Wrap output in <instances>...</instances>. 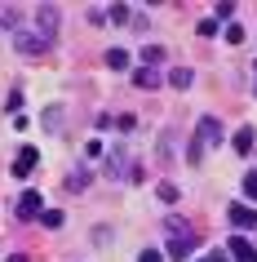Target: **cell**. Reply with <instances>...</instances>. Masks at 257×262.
<instances>
[{
    "label": "cell",
    "mask_w": 257,
    "mask_h": 262,
    "mask_svg": "<svg viewBox=\"0 0 257 262\" xmlns=\"http://www.w3.org/2000/svg\"><path fill=\"white\" fill-rule=\"evenodd\" d=\"M36 165H40V151H36V147H22V151L14 156V178H31Z\"/></svg>",
    "instance_id": "4"
},
{
    "label": "cell",
    "mask_w": 257,
    "mask_h": 262,
    "mask_svg": "<svg viewBox=\"0 0 257 262\" xmlns=\"http://www.w3.org/2000/svg\"><path fill=\"white\" fill-rule=\"evenodd\" d=\"M133 84H137V89H160V71H155V67H137L133 71Z\"/></svg>",
    "instance_id": "7"
},
{
    "label": "cell",
    "mask_w": 257,
    "mask_h": 262,
    "mask_svg": "<svg viewBox=\"0 0 257 262\" xmlns=\"http://www.w3.org/2000/svg\"><path fill=\"white\" fill-rule=\"evenodd\" d=\"M137 262H164V253H160V249H142V253H137Z\"/></svg>",
    "instance_id": "20"
},
{
    "label": "cell",
    "mask_w": 257,
    "mask_h": 262,
    "mask_svg": "<svg viewBox=\"0 0 257 262\" xmlns=\"http://www.w3.org/2000/svg\"><path fill=\"white\" fill-rule=\"evenodd\" d=\"M36 18H40V31H44V36H54V27H58V9H54V5H40Z\"/></svg>",
    "instance_id": "8"
},
{
    "label": "cell",
    "mask_w": 257,
    "mask_h": 262,
    "mask_svg": "<svg viewBox=\"0 0 257 262\" xmlns=\"http://www.w3.org/2000/svg\"><path fill=\"white\" fill-rule=\"evenodd\" d=\"M253 138H257V134L248 129V124H244V129H235V151H240V156H248V151H253Z\"/></svg>",
    "instance_id": "10"
},
{
    "label": "cell",
    "mask_w": 257,
    "mask_h": 262,
    "mask_svg": "<svg viewBox=\"0 0 257 262\" xmlns=\"http://www.w3.org/2000/svg\"><path fill=\"white\" fill-rule=\"evenodd\" d=\"M244 36H248V31H244V27H235V23H230V27H226V40H230V45H240Z\"/></svg>",
    "instance_id": "21"
},
{
    "label": "cell",
    "mask_w": 257,
    "mask_h": 262,
    "mask_svg": "<svg viewBox=\"0 0 257 262\" xmlns=\"http://www.w3.org/2000/svg\"><path fill=\"white\" fill-rule=\"evenodd\" d=\"M107 67L124 71V67H129V54H124V49H107Z\"/></svg>",
    "instance_id": "14"
},
{
    "label": "cell",
    "mask_w": 257,
    "mask_h": 262,
    "mask_svg": "<svg viewBox=\"0 0 257 262\" xmlns=\"http://www.w3.org/2000/svg\"><path fill=\"white\" fill-rule=\"evenodd\" d=\"M222 142V124L213 120V116H204L200 124H195V138H191V147H186V156H191V165L204 156V147H217Z\"/></svg>",
    "instance_id": "1"
},
{
    "label": "cell",
    "mask_w": 257,
    "mask_h": 262,
    "mask_svg": "<svg viewBox=\"0 0 257 262\" xmlns=\"http://www.w3.org/2000/svg\"><path fill=\"white\" fill-rule=\"evenodd\" d=\"M58 124H62V111H58V107L44 111V129H58Z\"/></svg>",
    "instance_id": "19"
},
{
    "label": "cell",
    "mask_w": 257,
    "mask_h": 262,
    "mask_svg": "<svg viewBox=\"0 0 257 262\" xmlns=\"http://www.w3.org/2000/svg\"><path fill=\"white\" fill-rule=\"evenodd\" d=\"M244 195H248V200H257V173H248V178H244Z\"/></svg>",
    "instance_id": "22"
},
{
    "label": "cell",
    "mask_w": 257,
    "mask_h": 262,
    "mask_svg": "<svg viewBox=\"0 0 257 262\" xmlns=\"http://www.w3.org/2000/svg\"><path fill=\"white\" fill-rule=\"evenodd\" d=\"M40 222H44V227H62V213H58V209H44Z\"/></svg>",
    "instance_id": "17"
},
{
    "label": "cell",
    "mask_w": 257,
    "mask_h": 262,
    "mask_svg": "<svg viewBox=\"0 0 257 262\" xmlns=\"http://www.w3.org/2000/svg\"><path fill=\"white\" fill-rule=\"evenodd\" d=\"M49 45H54V36H44V31H14V49L27 54V58L49 54Z\"/></svg>",
    "instance_id": "2"
},
{
    "label": "cell",
    "mask_w": 257,
    "mask_h": 262,
    "mask_svg": "<svg viewBox=\"0 0 257 262\" xmlns=\"http://www.w3.org/2000/svg\"><path fill=\"white\" fill-rule=\"evenodd\" d=\"M89 178H94L89 169H84V173H71V178H67V187H71V191H80V187H89Z\"/></svg>",
    "instance_id": "16"
},
{
    "label": "cell",
    "mask_w": 257,
    "mask_h": 262,
    "mask_svg": "<svg viewBox=\"0 0 257 262\" xmlns=\"http://www.w3.org/2000/svg\"><path fill=\"white\" fill-rule=\"evenodd\" d=\"M195 31H200V36H217V23H213V18H204V23H200Z\"/></svg>",
    "instance_id": "23"
},
{
    "label": "cell",
    "mask_w": 257,
    "mask_h": 262,
    "mask_svg": "<svg viewBox=\"0 0 257 262\" xmlns=\"http://www.w3.org/2000/svg\"><path fill=\"white\" fill-rule=\"evenodd\" d=\"M14 218H22V222H27V218H40V195H36V191H22V195H18V205H14Z\"/></svg>",
    "instance_id": "5"
},
{
    "label": "cell",
    "mask_w": 257,
    "mask_h": 262,
    "mask_svg": "<svg viewBox=\"0 0 257 262\" xmlns=\"http://www.w3.org/2000/svg\"><path fill=\"white\" fill-rule=\"evenodd\" d=\"M217 18L230 27V18H235V5H226V0H222V5H217Z\"/></svg>",
    "instance_id": "18"
},
{
    "label": "cell",
    "mask_w": 257,
    "mask_h": 262,
    "mask_svg": "<svg viewBox=\"0 0 257 262\" xmlns=\"http://www.w3.org/2000/svg\"><path fill=\"white\" fill-rule=\"evenodd\" d=\"M208 262H230V253H213V258H208Z\"/></svg>",
    "instance_id": "24"
},
{
    "label": "cell",
    "mask_w": 257,
    "mask_h": 262,
    "mask_svg": "<svg viewBox=\"0 0 257 262\" xmlns=\"http://www.w3.org/2000/svg\"><path fill=\"white\" fill-rule=\"evenodd\" d=\"M253 94H257V76H253Z\"/></svg>",
    "instance_id": "26"
},
{
    "label": "cell",
    "mask_w": 257,
    "mask_h": 262,
    "mask_svg": "<svg viewBox=\"0 0 257 262\" xmlns=\"http://www.w3.org/2000/svg\"><path fill=\"white\" fill-rule=\"evenodd\" d=\"M191 249H195V240H173V245H169V258H177V262H191Z\"/></svg>",
    "instance_id": "9"
},
{
    "label": "cell",
    "mask_w": 257,
    "mask_h": 262,
    "mask_svg": "<svg viewBox=\"0 0 257 262\" xmlns=\"http://www.w3.org/2000/svg\"><path fill=\"white\" fill-rule=\"evenodd\" d=\"M9 262H27V258H22V253H14V258H9Z\"/></svg>",
    "instance_id": "25"
},
{
    "label": "cell",
    "mask_w": 257,
    "mask_h": 262,
    "mask_svg": "<svg viewBox=\"0 0 257 262\" xmlns=\"http://www.w3.org/2000/svg\"><path fill=\"white\" fill-rule=\"evenodd\" d=\"M230 262H257V245L244 235H230Z\"/></svg>",
    "instance_id": "6"
},
{
    "label": "cell",
    "mask_w": 257,
    "mask_h": 262,
    "mask_svg": "<svg viewBox=\"0 0 257 262\" xmlns=\"http://www.w3.org/2000/svg\"><path fill=\"white\" fill-rule=\"evenodd\" d=\"M226 213H230V227H235V231H248V227H257V209H253V205H244V200H240V205H230Z\"/></svg>",
    "instance_id": "3"
},
{
    "label": "cell",
    "mask_w": 257,
    "mask_h": 262,
    "mask_svg": "<svg viewBox=\"0 0 257 262\" xmlns=\"http://www.w3.org/2000/svg\"><path fill=\"white\" fill-rule=\"evenodd\" d=\"M191 80H195V76H191V67H173V76H169V84H173V89H191Z\"/></svg>",
    "instance_id": "11"
},
{
    "label": "cell",
    "mask_w": 257,
    "mask_h": 262,
    "mask_svg": "<svg viewBox=\"0 0 257 262\" xmlns=\"http://www.w3.org/2000/svg\"><path fill=\"white\" fill-rule=\"evenodd\" d=\"M142 62H147V67H160V62H164V49H160V45H147V49H142Z\"/></svg>",
    "instance_id": "13"
},
{
    "label": "cell",
    "mask_w": 257,
    "mask_h": 262,
    "mask_svg": "<svg viewBox=\"0 0 257 262\" xmlns=\"http://www.w3.org/2000/svg\"><path fill=\"white\" fill-rule=\"evenodd\" d=\"M164 231L173 235V240H186V235H191V227H186L182 218H169V222H164Z\"/></svg>",
    "instance_id": "12"
},
{
    "label": "cell",
    "mask_w": 257,
    "mask_h": 262,
    "mask_svg": "<svg viewBox=\"0 0 257 262\" xmlns=\"http://www.w3.org/2000/svg\"><path fill=\"white\" fill-rule=\"evenodd\" d=\"M155 191H160V200H164V205H177V187H173V182H160Z\"/></svg>",
    "instance_id": "15"
}]
</instances>
